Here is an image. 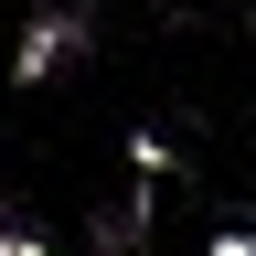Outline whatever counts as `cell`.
Masks as SVG:
<instances>
[{
	"instance_id": "obj_1",
	"label": "cell",
	"mask_w": 256,
	"mask_h": 256,
	"mask_svg": "<svg viewBox=\"0 0 256 256\" xmlns=\"http://www.w3.org/2000/svg\"><path fill=\"white\" fill-rule=\"evenodd\" d=\"M75 54H86V11H32L22 54H11V86H43L54 64H75Z\"/></svg>"
},
{
	"instance_id": "obj_2",
	"label": "cell",
	"mask_w": 256,
	"mask_h": 256,
	"mask_svg": "<svg viewBox=\"0 0 256 256\" xmlns=\"http://www.w3.org/2000/svg\"><path fill=\"white\" fill-rule=\"evenodd\" d=\"M0 256H54V246L32 235V224H0Z\"/></svg>"
},
{
	"instance_id": "obj_3",
	"label": "cell",
	"mask_w": 256,
	"mask_h": 256,
	"mask_svg": "<svg viewBox=\"0 0 256 256\" xmlns=\"http://www.w3.org/2000/svg\"><path fill=\"white\" fill-rule=\"evenodd\" d=\"M214 256H256V235H214Z\"/></svg>"
}]
</instances>
